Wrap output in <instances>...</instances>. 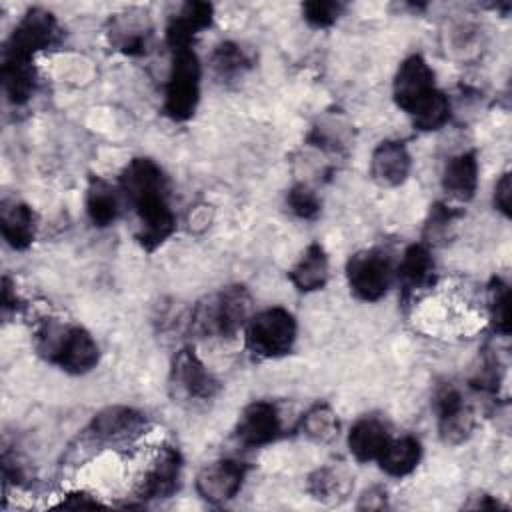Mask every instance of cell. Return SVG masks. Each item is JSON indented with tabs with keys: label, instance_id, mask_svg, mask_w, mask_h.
I'll return each mask as SVG.
<instances>
[{
	"label": "cell",
	"instance_id": "obj_5",
	"mask_svg": "<svg viewBox=\"0 0 512 512\" xmlns=\"http://www.w3.org/2000/svg\"><path fill=\"white\" fill-rule=\"evenodd\" d=\"M296 342V320L280 306L266 308L246 324V346L260 358H280Z\"/></svg>",
	"mask_w": 512,
	"mask_h": 512
},
{
	"label": "cell",
	"instance_id": "obj_36",
	"mask_svg": "<svg viewBox=\"0 0 512 512\" xmlns=\"http://www.w3.org/2000/svg\"><path fill=\"white\" fill-rule=\"evenodd\" d=\"M468 508H504L498 500H494L492 496H486V494H480V498H478V502H474V504H466Z\"/></svg>",
	"mask_w": 512,
	"mask_h": 512
},
{
	"label": "cell",
	"instance_id": "obj_35",
	"mask_svg": "<svg viewBox=\"0 0 512 512\" xmlns=\"http://www.w3.org/2000/svg\"><path fill=\"white\" fill-rule=\"evenodd\" d=\"M60 506L62 508H96V506H100V502L90 498L84 492H72L66 496V500H62Z\"/></svg>",
	"mask_w": 512,
	"mask_h": 512
},
{
	"label": "cell",
	"instance_id": "obj_28",
	"mask_svg": "<svg viewBox=\"0 0 512 512\" xmlns=\"http://www.w3.org/2000/svg\"><path fill=\"white\" fill-rule=\"evenodd\" d=\"M336 412L328 404H316L302 418V432L314 442H330L338 434Z\"/></svg>",
	"mask_w": 512,
	"mask_h": 512
},
{
	"label": "cell",
	"instance_id": "obj_31",
	"mask_svg": "<svg viewBox=\"0 0 512 512\" xmlns=\"http://www.w3.org/2000/svg\"><path fill=\"white\" fill-rule=\"evenodd\" d=\"M286 204L294 216L304 218V220H312L320 212V200H318L316 192L312 188H308L306 184L292 186L286 196Z\"/></svg>",
	"mask_w": 512,
	"mask_h": 512
},
{
	"label": "cell",
	"instance_id": "obj_6",
	"mask_svg": "<svg viewBox=\"0 0 512 512\" xmlns=\"http://www.w3.org/2000/svg\"><path fill=\"white\" fill-rule=\"evenodd\" d=\"M346 278L352 294L364 302L380 300L392 280H394V264L386 250L382 248H366L350 256L346 264Z\"/></svg>",
	"mask_w": 512,
	"mask_h": 512
},
{
	"label": "cell",
	"instance_id": "obj_18",
	"mask_svg": "<svg viewBox=\"0 0 512 512\" xmlns=\"http://www.w3.org/2000/svg\"><path fill=\"white\" fill-rule=\"evenodd\" d=\"M0 228L4 240L14 250H26L34 240L36 216L28 204L4 200L0 208Z\"/></svg>",
	"mask_w": 512,
	"mask_h": 512
},
{
	"label": "cell",
	"instance_id": "obj_13",
	"mask_svg": "<svg viewBox=\"0 0 512 512\" xmlns=\"http://www.w3.org/2000/svg\"><path fill=\"white\" fill-rule=\"evenodd\" d=\"M172 378L192 398L210 400L220 392V382L206 370L192 348H182L176 352L172 362Z\"/></svg>",
	"mask_w": 512,
	"mask_h": 512
},
{
	"label": "cell",
	"instance_id": "obj_21",
	"mask_svg": "<svg viewBox=\"0 0 512 512\" xmlns=\"http://www.w3.org/2000/svg\"><path fill=\"white\" fill-rule=\"evenodd\" d=\"M388 440L386 426L376 418H360L348 432V448L358 462L378 460Z\"/></svg>",
	"mask_w": 512,
	"mask_h": 512
},
{
	"label": "cell",
	"instance_id": "obj_23",
	"mask_svg": "<svg viewBox=\"0 0 512 512\" xmlns=\"http://www.w3.org/2000/svg\"><path fill=\"white\" fill-rule=\"evenodd\" d=\"M422 458V446L414 436H402V438H390L384 446L382 454L378 456L380 468L388 476H406L410 474Z\"/></svg>",
	"mask_w": 512,
	"mask_h": 512
},
{
	"label": "cell",
	"instance_id": "obj_10",
	"mask_svg": "<svg viewBox=\"0 0 512 512\" xmlns=\"http://www.w3.org/2000/svg\"><path fill=\"white\" fill-rule=\"evenodd\" d=\"M434 410L438 416V432L446 444L464 442L474 428V414L464 404L460 392L446 384L434 394Z\"/></svg>",
	"mask_w": 512,
	"mask_h": 512
},
{
	"label": "cell",
	"instance_id": "obj_3",
	"mask_svg": "<svg viewBox=\"0 0 512 512\" xmlns=\"http://www.w3.org/2000/svg\"><path fill=\"white\" fill-rule=\"evenodd\" d=\"M250 294L244 286H228L196 304L190 320L194 334L232 338L250 318Z\"/></svg>",
	"mask_w": 512,
	"mask_h": 512
},
{
	"label": "cell",
	"instance_id": "obj_16",
	"mask_svg": "<svg viewBox=\"0 0 512 512\" xmlns=\"http://www.w3.org/2000/svg\"><path fill=\"white\" fill-rule=\"evenodd\" d=\"M214 8L208 2H188L166 26V44L174 50L190 48L196 34L212 24Z\"/></svg>",
	"mask_w": 512,
	"mask_h": 512
},
{
	"label": "cell",
	"instance_id": "obj_14",
	"mask_svg": "<svg viewBox=\"0 0 512 512\" xmlns=\"http://www.w3.org/2000/svg\"><path fill=\"white\" fill-rule=\"evenodd\" d=\"M404 298L416 296L428 288H432L436 280L434 260L426 244H412L402 254V260L396 268Z\"/></svg>",
	"mask_w": 512,
	"mask_h": 512
},
{
	"label": "cell",
	"instance_id": "obj_27",
	"mask_svg": "<svg viewBox=\"0 0 512 512\" xmlns=\"http://www.w3.org/2000/svg\"><path fill=\"white\" fill-rule=\"evenodd\" d=\"M418 130L430 132L442 128L450 118V100L438 88L410 114Z\"/></svg>",
	"mask_w": 512,
	"mask_h": 512
},
{
	"label": "cell",
	"instance_id": "obj_32",
	"mask_svg": "<svg viewBox=\"0 0 512 512\" xmlns=\"http://www.w3.org/2000/svg\"><path fill=\"white\" fill-rule=\"evenodd\" d=\"M342 10H344V4L330 2V0H312L302 4V16L314 28L332 26L342 14Z\"/></svg>",
	"mask_w": 512,
	"mask_h": 512
},
{
	"label": "cell",
	"instance_id": "obj_34",
	"mask_svg": "<svg viewBox=\"0 0 512 512\" xmlns=\"http://www.w3.org/2000/svg\"><path fill=\"white\" fill-rule=\"evenodd\" d=\"M386 492L382 490V488H378V486H374V488H370V490H366L362 496H360V502H358V508L360 510H382V508H386L388 504H386Z\"/></svg>",
	"mask_w": 512,
	"mask_h": 512
},
{
	"label": "cell",
	"instance_id": "obj_9",
	"mask_svg": "<svg viewBox=\"0 0 512 512\" xmlns=\"http://www.w3.org/2000/svg\"><path fill=\"white\" fill-rule=\"evenodd\" d=\"M434 90V72L428 62L420 54L408 56L394 76L392 94L396 106L412 114Z\"/></svg>",
	"mask_w": 512,
	"mask_h": 512
},
{
	"label": "cell",
	"instance_id": "obj_11",
	"mask_svg": "<svg viewBox=\"0 0 512 512\" xmlns=\"http://www.w3.org/2000/svg\"><path fill=\"white\" fill-rule=\"evenodd\" d=\"M282 422L278 408L272 402L256 400L248 404L236 424V436L244 446L258 448L274 442L280 436Z\"/></svg>",
	"mask_w": 512,
	"mask_h": 512
},
{
	"label": "cell",
	"instance_id": "obj_29",
	"mask_svg": "<svg viewBox=\"0 0 512 512\" xmlns=\"http://www.w3.org/2000/svg\"><path fill=\"white\" fill-rule=\"evenodd\" d=\"M210 64L220 78L230 80L240 76L246 68H250V58L236 42H222L212 52Z\"/></svg>",
	"mask_w": 512,
	"mask_h": 512
},
{
	"label": "cell",
	"instance_id": "obj_26",
	"mask_svg": "<svg viewBox=\"0 0 512 512\" xmlns=\"http://www.w3.org/2000/svg\"><path fill=\"white\" fill-rule=\"evenodd\" d=\"M460 216H462L460 210H454V208H450L442 202H436L430 208L428 220L424 224V232H422L424 242L432 244V246H440V244L450 242V238L454 236V230L458 226Z\"/></svg>",
	"mask_w": 512,
	"mask_h": 512
},
{
	"label": "cell",
	"instance_id": "obj_17",
	"mask_svg": "<svg viewBox=\"0 0 512 512\" xmlns=\"http://www.w3.org/2000/svg\"><path fill=\"white\" fill-rule=\"evenodd\" d=\"M146 418L128 406H108L100 410L92 422L88 432L102 442H114L124 440L130 434H136L144 426Z\"/></svg>",
	"mask_w": 512,
	"mask_h": 512
},
{
	"label": "cell",
	"instance_id": "obj_1",
	"mask_svg": "<svg viewBox=\"0 0 512 512\" xmlns=\"http://www.w3.org/2000/svg\"><path fill=\"white\" fill-rule=\"evenodd\" d=\"M120 190L140 220L136 234L140 246L148 252L156 250L176 228V218L168 204V178L154 160L132 158L120 172Z\"/></svg>",
	"mask_w": 512,
	"mask_h": 512
},
{
	"label": "cell",
	"instance_id": "obj_25",
	"mask_svg": "<svg viewBox=\"0 0 512 512\" xmlns=\"http://www.w3.org/2000/svg\"><path fill=\"white\" fill-rule=\"evenodd\" d=\"M86 212H88V218L92 220V224L98 228L110 226L120 214L116 190L106 180H102L98 176H92L88 182Z\"/></svg>",
	"mask_w": 512,
	"mask_h": 512
},
{
	"label": "cell",
	"instance_id": "obj_33",
	"mask_svg": "<svg viewBox=\"0 0 512 512\" xmlns=\"http://www.w3.org/2000/svg\"><path fill=\"white\" fill-rule=\"evenodd\" d=\"M510 192H512V184H510V174H502V178L496 182L494 188V206L506 216L510 218Z\"/></svg>",
	"mask_w": 512,
	"mask_h": 512
},
{
	"label": "cell",
	"instance_id": "obj_2",
	"mask_svg": "<svg viewBox=\"0 0 512 512\" xmlns=\"http://www.w3.org/2000/svg\"><path fill=\"white\" fill-rule=\"evenodd\" d=\"M36 350L48 362L56 364L68 374H86L96 368L100 352L98 344L82 326L46 320L36 330Z\"/></svg>",
	"mask_w": 512,
	"mask_h": 512
},
{
	"label": "cell",
	"instance_id": "obj_22",
	"mask_svg": "<svg viewBox=\"0 0 512 512\" xmlns=\"http://www.w3.org/2000/svg\"><path fill=\"white\" fill-rule=\"evenodd\" d=\"M290 282L296 286L300 292H314L322 290L328 282V256L324 248L318 242H312L296 266L288 272Z\"/></svg>",
	"mask_w": 512,
	"mask_h": 512
},
{
	"label": "cell",
	"instance_id": "obj_15",
	"mask_svg": "<svg viewBox=\"0 0 512 512\" xmlns=\"http://www.w3.org/2000/svg\"><path fill=\"white\" fill-rule=\"evenodd\" d=\"M410 166L412 160L406 146L398 140H384L372 152L370 176L376 184L392 188L408 178Z\"/></svg>",
	"mask_w": 512,
	"mask_h": 512
},
{
	"label": "cell",
	"instance_id": "obj_20",
	"mask_svg": "<svg viewBox=\"0 0 512 512\" xmlns=\"http://www.w3.org/2000/svg\"><path fill=\"white\" fill-rule=\"evenodd\" d=\"M354 488V478L344 466H322L308 476V492L322 504L344 502Z\"/></svg>",
	"mask_w": 512,
	"mask_h": 512
},
{
	"label": "cell",
	"instance_id": "obj_12",
	"mask_svg": "<svg viewBox=\"0 0 512 512\" xmlns=\"http://www.w3.org/2000/svg\"><path fill=\"white\" fill-rule=\"evenodd\" d=\"M182 472V456L176 448L164 446L152 466L142 476L136 494L142 500H156V498H168L176 492Z\"/></svg>",
	"mask_w": 512,
	"mask_h": 512
},
{
	"label": "cell",
	"instance_id": "obj_7",
	"mask_svg": "<svg viewBox=\"0 0 512 512\" xmlns=\"http://www.w3.org/2000/svg\"><path fill=\"white\" fill-rule=\"evenodd\" d=\"M56 38H58L56 18L44 8H30L12 30L4 48V56L32 60L36 52L52 46Z\"/></svg>",
	"mask_w": 512,
	"mask_h": 512
},
{
	"label": "cell",
	"instance_id": "obj_19",
	"mask_svg": "<svg viewBox=\"0 0 512 512\" xmlns=\"http://www.w3.org/2000/svg\"><path fill=\"white\" fill-rule=\"evenodd\" d=\"M478 186V160L474 152H462L450 158L442 172V188L448 196L468 202Z\"/></svg>",
	"mask_w": 512,
	"mask_h": 512
},
{
	"label": "cell",
	"instance_id": "obj_4",
	"mask_svg": "<svg viewBox=\"0 0 512 512\" xmlns=\"http://www.w3.org/2000/svg\"><path fill=\"white\" fill-rule=\"evenodd\" d=\"M200 100V62L192 48L174 50L166 82L164 112L174 122L188 120Z\"/></svg>",
	"mask_w": 512,
	"mask_h": 512
},
{
	"label": "cell",
	"instance_id": "obj_30",
	"mask_svg": "<svg viewBox=\"0 0 512 512\" xmlns=\"http://www.w3.org/2000/svg\"><path fill=\"white\" fill-rule=\"evenodd\" d=\"M488 314L496 332H510V290L502 278H492L488 284Z\"/></svg>",
	"mask_w": 512,
	"mask_h": 512
},
{
	"label": "cell",
	"instance_id": "obj_8",
	"mask_svg": "<svg viewBox=\"0 0 512 512\" xmlns=\"http://www.w3.org/2000/svg\"><path fill=\"white\" fill-rule=\"evenodd\" d=\"M246 472L248 466L234 458L210 462L196 476V492L210 504H224L240 492Z\"/></svg>",
	"mask_w": 512,
	"mask_h": 512
},
{
	"label": "cell",
	"instance_id": "obj_24",
	"mask_svg": "<svg viewBox=\"0 0 512 512\" xmlns=\"http://www.w3.org/2000/svg\"><path fill=\"white\" fill-rule=\"evenodd\" d=\"M2 84L12 104H24L30 100L36 88V70L32 60L4 56L2 62Z\"/></svg>",
	"mask_w": 512,
	"mask_h": 512
}]
</instances>
